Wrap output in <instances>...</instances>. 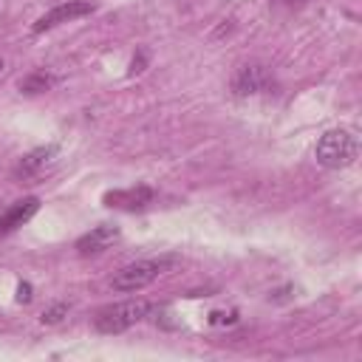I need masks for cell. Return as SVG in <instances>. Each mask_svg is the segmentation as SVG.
Listing matches in <instances>:
<instances>
[{
  "instance_id": "1",
  "label": "cell",
  "mask_w": 362,
  "mask_h": 362,
  "mask_svg": "<svg viewBox=\"0 0 362 362\" xmlns=\"http://www.w3.org/2000/svg\"><path fill=\"white\" fill-rule=\"evenodd\" d=\"M156 311V305H150L147 300H124V303H113L96 311L93 317V328L99 334H122L130 325L147 320Z\"/></svg>"
},
{
  "instance_id": "2",
  "label": "cell",
  "mask_w": 362,
  "mask_h": 362,
  "mask_svg": "<svg viewBox=\"0 0 362 362\" xmlns=\"http://www.w3.org/2000/svg\"><path fill=\"white\" fill-rule=\"evenodd\" d=\"M175 263V257H156V260H136V263H127L122 266L110 286L113 291H122V294H130V291H141L144 286H150L158 274H164L170 266Z\"/></svg>"
},
{
  "instance_id": "3",
  "label": "cell",
  "mask_w": 362,
  "mask_h": 362,
  "mask_svg": "<svg viewBox=\"0 0 362 362\" xmlns=\"http://www.w3.org/2000/svg\"><path fill=\"white\" fill-rule=\"evenodd\" d=\"M356 153H359L356 136L348 133V130H328V133L317 141V147H314L317 161H320L322 167H328V170H342V167L354 164Z\"/></svg>"
},
{
  "instance_id": "4",
  "label": "cell",
  "mask_w": 362,
  "mask_h": 362,
  "mask_svg": "<svg viewBox=\"0 0 362 362\" xmlns=\"http://www.w3.org/2000/svg\"><path fill=\"white\" fill-rule=\"evenodd\" d=\"M229 88L235 96L243 99V96H257V93H274L277 82L263 62H243V65H238Z\"/></svg>"
},
{
  "instance_id": "5",
  "label": "cell",
  "mask_w": 362,
  "mask_h": 362,
  "mask_svg": "<svg viewBox=\"0 0 362 362\" xmlns=\"http://www.w3.org/2000/svg\"><path fill=\"white\" fill-rule=\"evenodd\" d=\"M90 11H93V3H88V0H65V3L54 6V8H48V11L31 25V31H34V34H42V31H48V28H57L59 23H71V20L85 17V14H90Z\"/></svg>"
},
{
  "instance_id": "6",
  "label": "cell",
  "mask_w": 362,
  "mask_h": 362,
  "mask_svg": "<svg viewBox=\"0 0 362 362\" xmlns=\"http://www.w3.org/2000/svg\"><path fill=\"white\" fill-rule=\"evenodd\" d=\"M153 198H156V192H153V187H147V184H136V187H127V189H110V192L102 195L105 206H113V209H130V212L150 206Z\"/></svg>"
},
{
  "instance_id": "7",
  "label": "cell",
  "mask_w": 362,
  "mask_h": 362,
  "mask_svg": "<svg viewBox=\"0 0 362 362\" xmlns=\"http://www.w3.org/2000/svg\"><path fill=\"white\" fill-rule=\"evenodd\" d=\"M37 209H40V198H34V195L20 198V201L8 204L6 209H0V235H8V232H14L17 226L28 223V221L37 215Z\"/></svg>"
},
{
  "instance_id": "8",
  "label": "cell",
  "mask_w": 362,
  "mask_h": 362,
  "mask_svg": "<svg viewBox=\"0 0 362 362\" xmlns=\"http://www.w3.org/2000/svg\"><path fill=\"white\" fill-rule=\"evenodd\" d=\"M122 238L119 226H110V223H102V226H93L90 232H85L79 240H76V252L79 255H99L105 249H110L116 240Z\"/></svg>"
},
{
  "instance_id": "9",
  "label": "cell",
  "mask_w": 362,
  "mask_h": 362,
  "mask_svg": "<svg viewBox=\"0 0 362 362\" xmlns=\"http://www.w3.org/2000/svg\"><path fill=\"white\" fill-rule=\"evenodd\" d=\"M54 156H57V147L54 144H45V147H37V150H31V153H25L20 161H17V167H14V178H34L40 170H45L51 161H54Z\"/></svg>"
},
{
  "instance_id": "10",
  "label": "cell",
  "mask_w": 362,
  "mask_h": 362,
  "mask_svg": "<svg viewBox=\"0 0 362 362\" xmlns=\"http://www.w3.org/2000/svg\"><path fill=\"white\" fill-rule=\"evenodd\" d=\"M54 82H57L54 74H48V71H34V74H28V76L20 79V90L28 93V96H31V93H45Z\"/></svg>"
},
{
  "instance_id": "11",
  "label": "cell",
  "mask_w": 362,
  "mask_h": 362,
  "mask_svg": "<svg viewBox=\"0 0 362 362\" xmlns=\"http://www.w3.org/2000/svg\"><path fill=\"white\" fill-rule=\"evenodd\" d=\"M68 311H71V303H54V305H48L42 314H40V320L45 322V325H57V322H62L65 317H68Z\"/></svg>"
},
{
  "instance_id": "12",
  "label": "cell",
  "mask_w": 362,
  "mask_h": 362,
  "mask_svg": "<svg viewBox=\"0 0 362 362\" xmlns=\"http://www.w3.org/2000/svg\"><path fill=\"white\" fill-rule=\"evenodd\" d=\"M235 320H238L235 311H212V314H209V322H212V325H223V322L229 325V322H235Z\"/></svg>"
},
{
  "instance_id": "13",
  "label": "cell",
  "mask_w": 362,
  "mask_h": 362,
  "mask_svg": "<svg viewBox=\"0 0 362 362\" xmlns=\"http://www.w3.org/2000/svg\"><path fill=\"white\" fill-rule=\"evenodd\" d=\"M144 65H147V51H144V48H139V54H136V57H133V62H130V76L141 74V71H144Z\"/></svg>"
},
{
  "instance_id": "14",
  "label": "cell",
  "mask_w": 362,
  "mask_h": 362,
  "mask_svg": "<svg viewBox=\"0 0 362 362\" xmlns=\"http://www.w3.org/2000/svg\"><path fill=\"white\" fill-rule=\"evenodd\" d=\"M31 300V283H20L17 286V303H28Z\"/></svg>"
},
{
  "instance_id": "15",
  "label": "cell",
  "mask_w": 362,
  "mask_h": 362,
  "mask_svg": "<svg viewBox=\"0 0 362 362\" xmlns=\"http://www.w3.org/2000/svg\"><path fill=\"white\" fill-rule=\"evenodd\" d=\"M6 74V59H3V54H0V76Z\"/></svg>"
}]
</instances>
